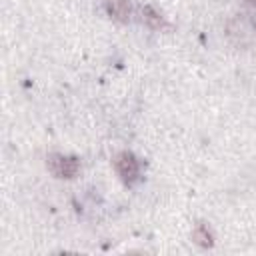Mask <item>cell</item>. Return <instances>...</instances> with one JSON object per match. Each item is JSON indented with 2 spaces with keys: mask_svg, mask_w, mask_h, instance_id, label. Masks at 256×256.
<instances>
[{
  "mask_svg": "<svg viewBox=\"0 0 256 256\" xmlns=\"http://www.w3.org/2000/svg\"><path fill=\"white\" fill-rule=\"evenodd\" d=\"M142 16H144V22H146L150 28H154V30H158V28L164 26L162 16H160L152 6H144V8H142Z\"/></svg>",
  "mask_w": 256,
  "mask_h": 256,
  "instance_id": "cell-5",
  "label": "cell"
},
{
  "mask_svg": "<svg viewBox=\"0 0 256 256\" xmlns=\"http://www.w3.org/2000/svg\"><path fill=\"white\" fill-rule=\"evenodd\" d=\"M114 166H116V170L124 182H134L140 174L138 160L134 158L132 152H118L114 158Z\"/></svg>",
  "mask_w": 256,
  "mask_h": 256,
  "instance_id": "cell-2",
  "label": "cell"
},
{
  "mask_svg": "<svg viewBox=\"0 0 256 256\" xmlns=\"http://www.w3.org/2000/svg\"><path fill=\"white\" fill-rule=\"evenodd\" d=\"M48 168L58 178H74L78 174V160L72 156L50 154L48 156Z\"/></svg>",
  "mask_w": 256,
  "mask_h": 256,
  "instance_id": "cell-1",
  "label": "cell"
},
{
  "mask_svg": "<svg viewBox=\"0 0 256 256\" xmlns=\"http://www.w3.org/2000/svg\"><path fill=\"white\" fill-rule=\"evenodd\" d=\"M192 240H194V244H198V246H202V248L212 246V234H210L208 226L198 224V226L194 228V232H192Z\"/></svg>",
  "mask_w": 256,
  "mask_h": 256,
  "instance_id": "cell-4",
  "label": "cell"
},
{
  "mask_svg": "<svg viewBox=\"0 0 256 256\" xmlns=\"http://www.w3.org/2000/svg\"><path fill=\"white\" fill-rule=\"evenodd\" d=\"M250 2H254V4H256V0H250Z\"/></svg>",
  "mask_w": 256,
  "mask_h": 256,
  "instance_id": "cell-6",
  "label": "cell"
},
{
  "mask_svg": "<svg viewBox=\"0 0 256 256\" xmlns=\"http://www.w3.org/2000/svg\"><path fill=\"white\" fill-rule=\"evenodd\" d=\"M106 2V10L112 18L124 22L128 20V14H130V4L128 0H104Z\"/></svg>",
  "mask_w": 256,
  "mask_h": 256,
  "instance_id": "cell-3",
  "label": "cell"
}]
</instances>
